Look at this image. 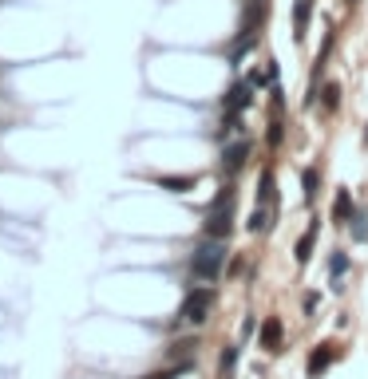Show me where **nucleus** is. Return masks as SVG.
Here are the masks:
<instances>
[{"mask_svg": "<svg viewBox=\"0 0 368 379\" xmlns=\"http://www.w3.org/2000/svg\"><path fill=\"white\" fill-rule=\"evenodd\" d=\"M266 20H270V0H241V24H238V36L230 40L226 47V60L230 67H241V60L254 51L257 36L266 28Z\"/></svg>", "mask_w": 368, "mask_h": 379, "instance_id": "obj_1", "label": "nucleus"}, {"mask_svg": "<svg viewBox=\"0 0 368 379\" xmlns=\"http://www.w3.org/2000/svg\"><path fill=\"white\" fill-rule=\"evenodd\" d=\"M226 257H230L226 241L206 237V241L191 253V277H194V281H202V284H214L226 273Z\"/></svg>", "mask_w": 368, "mask_h": 379, "instance_id": "obj_2", "label": "nucleus"}, {"mask_svg": "<svg viewBox=\"0 0 368 379\" xmlns=\"http://www.w3.org/2000/svg\"><path fill=\"white\" fill-rule=\"evenodd\" d=\"M202 233L214 237V241H226V237L234 233V182H226V186L218 190V198L210 202L206 221H202Z\"/></svg>", "mask_w": 368, "mask_h": 379, "instance_id": "obj_3", "label": "nucleus"}, {"mask_svg": "<svg viewBox=\"0 0 368 379\" xmlns=\"http://www.w3.org/2000/svg\"><path fill=\"white\" fill-rule=\"evenodd\" d=\"M210 308H214V288H210V284H198V288H191V292L182 297L178 320H182V324H206Z\"/></svg>", "mask_w": 368, "mask_h": 379, "instance_id": "obj_4", "label": "nucleus"}, {"mask_svg": "<svg viewBox=\"0 0 368 379\" xmlns=\"http://www.w3.org/2000/svg\"><path fill=\"white\" fill-rule=\"evenodd\" d=\"M250 150H254V146H250L246 139L226 142V146H222V170H226V178H234V174L250 162Z\"/></svg>", "mask_w": 368, "mask_h": 379, "instance_id": "obj_5", "label": "nucleus"}, {"mask_svg": "<svg viewBox=\"0 0 368 379\" xmlns=\"http://www.w3.org/2000/svg\"><path fill=\"white\" fill-rule=\"evenodd\" d=\"M333 360H336V347L333 344H317L313 347V356H309V367H305L309 379H321L329 367H333Z\"/></svg>", "mask_w": 368, "mask_h": 379, "instance_id": "obj_6", "label": "nucleus"}, {"mask_svg": "<svg viewBox=\"0 0 368 379\" xmlns=\"http://www.w3.org/2000/svg\"><path fill=\"white\" fill-rule=\"evenodd\" d=\"M309 20H313V0H297L293 4V44H305Z\"/></svg>", "mask_w": 368, "mask_h": 379, "instance_id": "obj_7", "label": "nucleus"}, {"mask_svg": "<svg viewBox=\"0 0 368 379\" xmlns=\"http://www.w3.org/2000/svg\"><path fill=\"white\" fill-rule=\"evenodd\" d=\"M257 340H261V347H266V352H277V347H281V340H285L281 320H277V316H270V320L261 324V332H257Z\"/></svg>", "mask_w": 368, "mask_h": 379, "instance_id": "obj_8", "label": "nucleus"}, {"mask_svg": "<svg viewBox=\"0 0 368 379\" xmlns=\"http://www.w3.org/2000/svg\"><path fill=\"white\" fill-rule=\"evenodd\" d=\"M317 237H321V221L313 218V221H309V229H305V237L297 241V253H293L301 265H309V257H313V249H317Z\"/></svg>", "mask_w": 368, "mask_h": 379, "instance_id": "obj_9", "label": "nucleus"}, {"mask_svg": "<svg viewBox=\"0 0 368 379\" xmlns=\"http://www.w3.org/2000/svg\"><path fill=\"white\" fill-rule=\"evenodd\" d=\"M257 205H277V178H273V166H266L261 178H257Z\"/></svg>", "mask_w": 368, "mask_h": 379, "instance_id": "obj_10", "label": "nucleus"}, {"mask_svg": "<svg viewBox=\"0 0 368 379\" xmlns=\"http://www.w3.org/2000/svg\"><path fill=\"white\" fill-rule=\"evenodd\" d=\"M352 214H356L352 194H349V190H336V198H333V221H336V225H349Z\"/></svg>", "mask_w": 368, "mask_h": 379, "instance_id": "obj_11", "label": "nucleus"}, {"mask_svg": "<svg viewBox=\"0 0 368 379\" xmlns=\"http://www.w3.org/2000/svg\"><path fill=\"white\" fill-rule=\"evenodd\" d=\"M317 194H321V166H305L301 170V198L313 202Z\"/></svg>", "mask_w": 368, "mask_h": 379, "instance_id": "obj_12", "label": "nucleus"}, {"mask_svg": "<svg viewBox=\"0 0 368 379\" xmlns=\"http://www.w3.org/2000/svg\"><path fill=\"white\" fill-rule=\"evenodd\" d=\"M155 182H159V186H166L171 194H186V190H194V182H198V178H194V174H186V178H155Z\"/></svg>", "mask_w": 368, "mask_h": 379, "instance_id": "obj_13", "label": "nucleus"}, {"mask_svg": "<svg viewBox=\"0 0 368 379\" xmlns=\"http://www.w3.org/2000/svg\"><path fill=\"white\" fill-rule=\"evenodd\" d=\"M321 103H325V111L333 115V111L340 107V83H325V87H321Z\"/></svg>", "mask_w": 368, "mask_h": 379, "instance_id": "obj_14", "label": "nucleus"}, {"mask_svg": "<svg viewBox=\"0 0 368 379\" xmlns=\"http://www.w3.org/2000/svg\"><path fill=\"white\" fill-rule=\"evenodd\" d=\"M329 273H333V284L340 281L345 273H349V253H345V249H336V253H333V261H329Z\"/></svg>", "mask_w": 368, "mask_h": 379, "instance_id": "obj_15", "label": "nucleus"}, {"mask_svg": "<svg viewBox=\"0 0 368 379\" xmlns=\"http://www.w3.org/2000/svg\"><path fill=\"white\" fill-rule=\"evenodd\" d=\"M349 229H352V237H356V241H368V214H365V209H356V214H352Z\"/></svg>", "mask_w": 368, "mask_h": 379, "instance_id": "obj_16", "label": "nucleus"}, {"mask_svg": "<svg viewBox=\"0 0 368 379\" xmlns=\"http://www.w3.org/2000/svg\"><path fill=\"white\" fill-rule=\"evenodd\" d=\"M234 363H238V347L230 344V347L222 352V360H218V371H222V379H230V376H234Z\"/></svg>", "mask_w": 368, "mask_h": 379, "instance_id": "obj_17", "label": "nucleus"}, {"mask_svg": "<svg viewBox=\"0 0 368 379\" xmlns=\"http://www.w3.org/2000/svg\"><path fill=\"white\" fill-rule=\"evenodd\" d=\"M281 139H285V123H281V115H277V119L270 115V130H266V142H270V146H281Z\"/></svg>", "mask_w": 368, "mask_h": 379, "instance_id": "obj_18", "label": "nucleus"}, {"mask_svg": "<svg viewBox=\"0 0 368 379\" xmlns=\"http://www.w3.org/2000/svg\"><path fill=\"white\" fill-rule=\"evenodd\" d=\"M178 371H186V367H171V371H155V376H143V379H178Z\"/></svg>", "mask_w": 368, "mask_h": 379, "instance_id": "obj_19", "label": "nucleus"}, {"mask_svg": "<svg viewBox=\"0 0 368 379\" xmlns=\"http://www.w3.org/2000/svg\"><path fill=\"white\" fill-rule=\"evenodd\" d=\"M365 146H368V126H365Z\"/></svg>", "mask_w": 368, "mask_h": 379, "instance_id": "obj_20", "label": "nucleus"}, {"mask_svg": "<svg viewBox=\"0 0 368 379\" xmlns=\"http://www.w3.org/2000/svg\"><path fill=\"white\" fill-rule=\"evenodd\" d=\"M349 4H356V0H349Z\"/></svg>", "mask_w": 368, "mask_h": 379, "instance_id": "obj_21", "label": "nucleus"}]
</instances>
